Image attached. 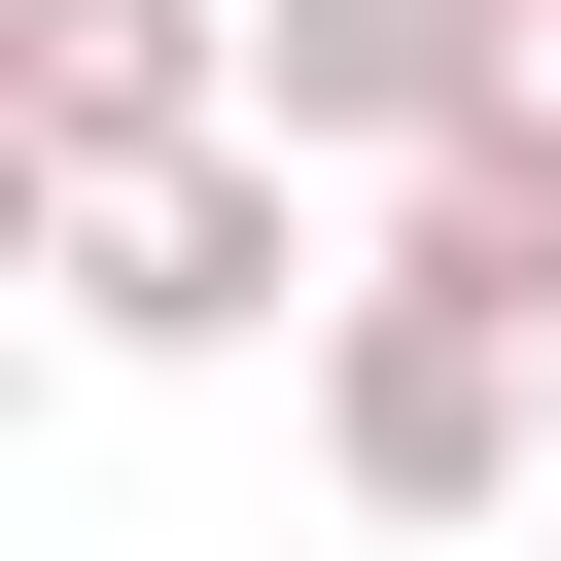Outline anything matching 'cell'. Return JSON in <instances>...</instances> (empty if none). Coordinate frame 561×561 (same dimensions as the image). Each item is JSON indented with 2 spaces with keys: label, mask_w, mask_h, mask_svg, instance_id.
<instances>
[{
  "label": "cell",
  "mask_w": 561,
  "mask_h": 561,
  "mask_svg": "<svg viewBox=\"0 0 561 561\" xmlns=\"http://www.w3.org/2000/svg\"><path fill=\"white\" fill-rule=\"evenodd\" d=\"M386 245H421V280H491V316H561V70H491V105L386 175Z\"/></svg>",
  "instance_id": "cell-5"
},
{
  "label": "cell",
  "mask_w": 561,
  "mask_h": 561,
  "mask_svg": "<svg viewBox=\"0 0 561 561\" xmlns=\"http://www.w3.org/2000/svg\"><path fill=\"white\" fill-rule=\"evenodd\" d=\"M140 140H245V35L210 0H0V175H140Z\"/></svg>",
  "instance_id": "cell-3"
},
{
  "label": "cell",
  "mask_w": 561,
  "mask_h": 561,
  "mask_svg": "<svg viewBox=\"0 0 561 561\" xmlns=\"http://www.w3.org/2000/svg\"><path fill=\"white\" fill-rule=\"evenodd\" d=\"M491 70H561V35H526V0H280V35H245V105H280V140H386V175H421Z\"/></svg>",
  "instance_id": "cell-4"
},
{
  "label": "cell",
  "mask_w": 561,
  "mask_h": 561,
  "mask_svg": "<svg viewBox=\"0 0 561 561\" xmlns=\"http://www.w3.org/2000/svg\"><path fill=\"white\" fill-rule=\"evenodd\" d=\"M316 456H351V526H491V491L561 456V316L351 245V280H316Z\"/></svg>",
  "instance_id": "cell-1"
},
{
  "label": "cell",
  "mask_w": 561,
  "mask_h": 561,
  "mask_svg": "<svg viewBox=\"0 0 561 561\" xmlns=\"http://www.w3.org/2000/svg\"><path fill=\"white\" fill-rule=\"evenodd\" d=\"M316 140L245 105V140H140V175H70L35 245H70V351H280V280H316V210H280Z\"/></svg>",
  "instance_id": "cell-2"
},
{
  "label": "cell",
  "mask_w": 561,
  "mask_h": 561,
  "mask_svg": "<svg viewBox=\"0 0 561 561\" xmlns=\"http://www.w3.org/2000/svg\"><path fill=\"white\" fill-rule=\"evenodd\" d=\"M526 35H561V0H526Z\"/></svg>",
  "instance_id": "cell-6"
}]
</instances>
